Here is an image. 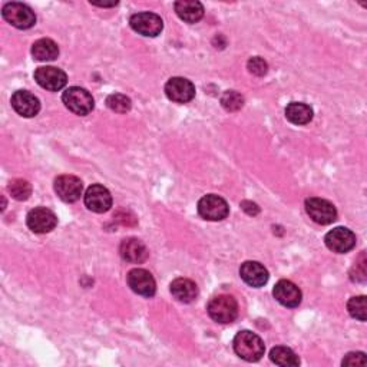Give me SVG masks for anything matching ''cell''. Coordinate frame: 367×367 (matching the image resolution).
Returning <instances> with one entry per match:
<instances>
[{"mask_svg":"<svg viewBox=\"0 0 367 367\" xmlns=\"http://www.w3.org/2000/svg\"><path fill=\"white\" fill-rule=\"evenodd\" d=\"M26 224L30 231L36 234H46L55 230L58 224V218L53 211L45 207H38L29 211L26 217Z\"/></svg>","mask_w":367,"mask_h":367,"instance_id":"7","label":"cell"},{"mask_svg":"<svg viewBox=\"0 0 367 367\" xmlns=\"http://www.w3.org/2000/svg\"><path fill=\"white\" fill-rule=\"evenodd\" d=\"M221 105L228 112H237L244 106V96L237 91H227L221 96Z\"/></svg>","mask_w":367,"mask_h":367,"instance_id":"26","label":"cell"},{"mask_svg":"<svg viewBox=\"0 0 367 367\" xmlns=\"http://www.w3.org/2000/svg\"><path fill=\"white\" fill-rule=\"evenodd\" d=\"M324 243H326L327 248L332 250L333 252L345 254V252H349L350 250L354 248L356 236L349 228L337 227V228H333L332 231H328L326 234Z\"/></svg>","mask_w":367,"mask_h":367,"instance_id":"12","label":"cell"},{"mask_svg":"<svg viewBox=\"0 0 367 367\" xmlns=\"http://www.w3.org/2000/svg\"><path fill=\"white\" fill-rule=\"evenodd\" d=\"M240 276L244 280V283H247L250 287L259 288L263 287L264 284H267L269 281V271L267 269L260 264L259 262H245L241 264L240 269Z\"/></svg>","mask_w":367,"mask_h":367,"instance_id":"17","label":"cell"},{"mask_svg":"<svg viewBox=\"0 0 367 367\" xmlns=\"http://www.w3.org/2000/svg\"><path fill=\"white\" fill-rule=\"evenodd\" d=\"M62 101L70 112L81 117L91 114L95 108L94 96L86 89L79 86L67 88L62 95Z\"/></svg>","mask_w":367,"mask_h":367,"instance_id":"3","label":"cell"},{"mask_svg":"<svg viewBox=\"0 0 367 367\" xmlns=\"http://www.w3.org/2000/svg\"><path fill=\"white\" fill-rule=\"evenodd\" d=\"M247 67L252 73V75H255V77H264L266 73L269 72L267 62L263 58H260V56L251 58L248 60V63H247Z\"/></svg>","mask_w":367,"mask_h":367,"instance_id":"28","label":"cell"},{"mask_svg":"<svg viewBox=\"0 0 367 367\" xmlns=\"http://www.w3.org/2000/svg\"><path fill=\"white\" fill-rule=\"evenodd\" d=\"M347 310L350 313V316L356 320L360 321H366L367 316V307H366V297L364 296H357V297H352L347 303Z\"/></svg>","mask_w":367,"mask_h":367,"instance_id":"27","label":"cell"},{"mask_svg":"<svg viewBox=\"0 0 367 367\" xmlns=\"http://www.w3.org/2000/svg\"><path fill=\"white\" fill-rule=\"evenodd\" d=\"M106 106L117 114H127L131 111L132 102L127 95L112 94L106 98Z\"/></svg>","mask_w":367,"mask_h":367,"instance_id":"24","label":"cell"},{"mask_svg":"<svg viewBox=\"0 0 367 367\" xmlns=\"http://www.w3.org/2000/svg\"><path fill=\"white\" fill-rule=\"evenodd\" d=\"M55 191L62 201L77 202L84 193V184L75 175H60L55 179Z\"/></svg>","mask_w":367,"mask_h":367,"instance_id":"10","label":"cell"},{"mask_svg":"<svg viewBox=\"0 0 367 367\" xmlns=\"http://www.w3.org/2000/svg\"><path fill=\"white\" fill-rule=\"evenodd\" d=\"M9 193L18 201H26L32 194V186L25 179H13L9 184Z\"/></svg>","mask_w":367,"mask_h":367,"instance_id":"25","label":"cell"},{"mask_svg":"<svg viewBox=\"0 0 367 367\" xmlns=\"http://www.w3.org/2000/svg\"><path fill=\"white\" fill-rule=\"evenodd\" d=\"M174 9L178 18L187 23H197L204 18V6L197 0H179L175 2Z\"/></svg>","mask_w":367,"mask_h":367,"instance_id":"20","label":"cell"},{"mask_svg":"<svg viewBox=\"0 0 367 367\" xmlns=\"http://www.w3.org/2000/svg\"><path fill=\"white\" fill-rule=\"evenodd\" d=\"M32 55L36 60L49 62L59 56V46L52 39H39L32 46Z\"/></svg>","mask_w":367,"mask_h":367,"instance_id":"22","label":"cell"},{"mask_svg":"<svg viewBox=\"0 0 367 367\" xmlns=\"http://www.w3.org/2000/svg\"><path fill=\"white\" fill-rule=\"evenodd\" d=\"M127 281L134 292L143 297H153L157 291V283L153 274L143 269L131 270L128 273Z\"/></svg>","mask_w":367,"mask_h":367,"instance_id":"11","label":"cell"},{"mask_svg":"<svg viewBox=\"0 0 367 367\" xmlns=\"http://www.w3.org/2000/svg\"><path fill=\"white\" fill-rule=\"evenodd\" d=\"M207 311L214 321L228 324L238 317V303L230 295H219L211 299Z\"/></svg>","mask_w":367,"mask_h":367,"instance_id":"2","label":"cell"},{"mask_svg":"<svg viewBox=\"0 0 367 367\" xmlns=\"http://www.w3.org/2000/svg\"><path fill=\"white\" fill-rule=\"evenodd\" d=\"M165 95L176 103H188L195 96V86L186 78H171L165 85Z\"/></svg>","mask_w":367,"mask_h":367,"instance_id":"13","label":"cell"},{"mask_svg":"<svg viewBox=\"0 0 367 367\" xmlns=\"http://www.w3.org/2000/svg\"><path fill=\"white\" fill-rule=\"evenodd\" d=\"M85 205L89 211L98 214L106 212L112 207V195L103 186L94 184L85 193Z\"/></svg>","mask_w":367,"mask_h":367,"instance_id":"15","label":"cell"},{"mask_svg":"<svg viewBox=\"0 0 367 367\" xmlns=\"http://www.w3.org/2000/svg\"><path fill=\"white\" fill-rule=\"evenodd\" d=\"M12 108L23 118H33L41 111V102L27 91H18L12 96Z\"/></svg>","mask_w":367,"mask_h":367,"instance_id":"16","label":"cell"},{"mask_svg":"<svg viewBox=\"0 0 367 367\" xmlns=\"http://www.w3.org/2000/svg\"><path fill=\"white\" fill-rule=\"evenodd\" d=\"M273 296L281 306L288 309L297 307L303 299L302 290L290 280H280L273 290Z\"/></svg>","mask_w":367,"mask_h":367,"instance_id":"14","label":"cell"},{"mask_svg":"<svg viewBox=\"0 0 367 367\" xmlns=\"http://www.w3.org/2000/svg\"><path fill=\"white\" fill-rule=\"evenodd\" d=\"M343 366H364L366 364V354L361 352H353L346 354L342 361Z\"/></svg>","mask_w":367,"mask_h":367,"instance_id":"29","label":"cell"},{"mask_svg":"<svg viewBox=\"0 0 367 367\" xmlns=\"http://www.w3.org/2000/svg\"><path fill=\"white\" fill-rule=\"evenodd\" d=\"M171 295L181 303H193L198 297V287L193 280L176 278L171 283Z\"/></svg>","mask_w":367,"mask_h":367,"instance_id":"19","label":"cell"},{"mask_svg":"<svg viewBox=\"0 0 367 367\" xmlns=\"http://www.w3.org/2000/svg\"><path fill=\"white\" fill-rule=\"evenodd\" d=\"M270 359L273 363L284 367H296L300 364L299 356L292 352L290 347L285 346H277L270 352Z\"/></svg>","mask_w":367,"mask_h":367,"instance_id":"23","label":"cell"},{"mask_svg":"<svg viewBox=\"0 0 367 367\" xmlns=\"http://www.w3.org/2000/svg\"><path fill=\"white\" fill-rule=\"evenodd\" d=\"M233 346L237 356L247 361H259L266 352V346L262 337L252 332H248V330H243V332L237 333Z\"/></svg>","mask_w":367,"mask_h":367,"instance_id":"1","label":"cell"},{"mask_svg":"<svg viewBox=\"0 0 367 367\" xmlns=\"http://www.w3.org/2000/svg\"><path fill=\"white\" fill-rule=\"evenodd\" d=\"M228 212L227 201L215 194H208L198 201V214L207 221H223L228 217Z\"/></svg>","mask_w":367,"mask_h":367,"instance_id":"5","label":"cell"},{"mask_svg":"<svg viewBox=\"0 0 367 367\" xmlns=\"http://www.w3.org/2000/svg\"><path fill=\"white\" fill-rule=\"evenodd\" d=\"M120 252L121 257L128 262V263H134V264H139L143 263L146 259H148L150 251L146 248V245L138 240V238H127L121 243L120 247Z\"/></svg>","mask_w":367,"mask_h":367,"instance_id":"18","label":"cell"},{"mask_svg":"<svg viewBox=\"0 0 367 367\" xmlns=\"http://www.w3.org/2000/svg\"><path fill=\"white\" fill-rule=\"evenodd\" d=\"M306 211L313 221L320 226H328V224L335 223L337 219L336 207L330 201L323 200V198H317V197L307 198Z\"/></svg>","mask_w":367,"mask_h":367,"instance_id":"4","label":"cell"},{"mask_svg":"<svg viewBox=\"0 0 367 367\" xmlns=\"http://www.w3.org/2000/svg\"><path fill=\"white\" fill-rule=\"evenodd\" d=\"M285 118L295 125H306L313 120V109L303 102H291L285 108Z\"/></svg>","mask_w":367,"mask_h":367,"instance_id":"21","label":"cell"},{"mask_svg":"<svg viewBox=\"0 0 367 367\" xmlns=\"http://www.w3.org/2000/svg\"><path fill=\"white\" fill-rule=\"evenodd\" d=\"M2 16L12 26L23 30L33 27L36 23L34 12L29 6L18 2L6 4L2 9Z\"/></svg>","mask_w":367,"mask_h":367,"instance_id":"6","label":"cell"},{"mask_svg":"<svg viewBox=\"0 0 367 367\" xmlns=\"http://www.w3.org/2000/svg\"><path fill=\"white\" fill-rule=\"evenodd\" d=\"M129 25L136 33L146 36V38H155L164 29L162 19L153 12H141L132 15Z\"/></svg>","mask_w":367,"mask_h":367,"instance_id":"8","label":"cell"},{"mask_svg":"<svg viewBox=\"0 0 367 367\" xmlns=\"http://www.w3.org/2000/svg\"><path fill=\"white\" fill-rule=\"evenodd\" d=\"M241 207H243V210L247 212V214H250V215H257L259 214V207H257V204H254V202H250V201H244L243 204H241Z\"/></svg>","mask_w":367,"mask_h":367,"instance_id":"30","label":"cell"},{"mask_svg":"<svg viewBox=\"0 0 367 367\" xmlns=\"http://www.w3.org/2000/svg\"><path fill=\"white\" fill-rule=\"evenodd\" d=\"M34 81L46 91L58 92L67 84L66 73L55 66H41L34 70Z\"/></svg>","mask_w":367,"mask_h":367,"instance_id":"9","label":"cell"}]
</instances>
